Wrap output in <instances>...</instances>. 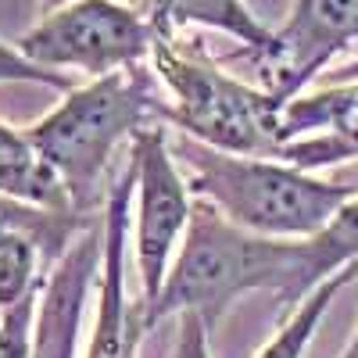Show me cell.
<instances>
[{
	"label": "cell",
	"instance_id": "6da1fadb",
	"mask_svg": "<svg viewBox=\"0 0 358 358\" xmlns=\"http://www.w3.org/2000/svg\"><path fill=\"white\" fill-rule=\"evenodd\" d=\"M297 273H301V241L248 233L233 226L219 208L194 197L190 226L169 265L162 294L151 305L140 301L143 326L151 330L169 315L197 312L215 330L236 297L251 290H273L287 319L297 308Z\"/></svg>",
	"mask_w": 358,
	"mask_h": 358
},
{
	"label": "cell",
	"instance_id": "7a4b0ae2",
	"mask_svg": "<svg viewBox=\"0 0 358 358\" xmlns=\"http://www.w3.org/2000/svg\"><path fill=\"white\" fill-rule=\"evenodd\" d=\"M155 79L143 65L90 79L69 90L50 115L22 129L25 143L62 176L79 215L97 219V208H104L111 190L104 176L118 147L133 143L147 126H169V104L158 101Z\"/></svg>",
	"mask_w": 358,
	"mask_h": 358
},
{
	"label": "cell",
	"instance_id": "3957f363",
	"mask_svg": "<svg viewBox=\"0 0 358 358\" xmlns=\"http://www.w3.org/2000/svg\"><path fill=\"white\" fill-rule=\"evenodd\" d=\"M176 162L194 197L219 208L233 226L258 236H276V241H308L322 233L358 194L351 187L322 183L280 158L226 155L190 136L179 140Z\"/></svg>",
	"mask_w": 358,
	"mask_h": 358
},
{
	"label": "cell",
	"instance_id": "277c9868",
	"mask_svg": "<svg viewBox=\"0 0 358 358\" xmlns=\"http://www.w3.org/2000/svg\"><path fill=\"white\" fill-rule=\"evenodd\" d=\"M151 62H155V76L172 94L169 126L226 155L280 158L287 143L283 140L287 101H280L262 86L233 79L212 62L183 54L172 36L155 40Z\"/></svg>",
	"mask_w": 358,
	"mask_h": 358
},
{
	"label": "cell",
	"instance_id": "5b68a950",
	"mask_svg": "<svg viewBox=\"0 0 358 358\" xmlns=\"http://www.w3.org/2000/svg\"><path fill=\"white\" fill-rule=\"evenodd\" d=\"M155 22L115 0H72L40 18L18 40V50L43 69L101 79L143 65L155 50Z\"/></svg>",
	"mask_w": 358,
	"mask_h": 358
},
{
	"label": "cell",
	"instance_id": "8992f818",
	"mask_svg": "<svg viewBox=\"0 0 358 358\" xmlns=\"http://www.w3.org/2000/svg\"><path fill=\"white\" fill-rule=\"evenodd\" d=\"M129 158L136 169V222L133 251L140 273V301L151 305L169 276L172 251L183 244L194 212V190L169 147L165 126H147L133 136Z\"/></svg>",
	"mask_w": 358,
	"mask_h": 358
},
{
	"label": "cell",
	"instance_id": "52a82bcc",
	"mask_svg": "<svg viewBox=\"0 0 358 358\" xmlns=\"http://www.w3.org/2000/svg\"><path fill=\"white\" fill-rule=\"evenodd\" d=\"M355 40L358 0H294L268 47L244 54L258 72V86L290 104Z\"/></svg>",
	"mask_w": 358,
	"mask_h": 358
},
{
	"label": "cell",
	"instance_id": "ba28073f",
	"mask_svg": "<svg viewBox=\"0 0 358 358\" xmlns=\"http://www.w3.org/2000/svg\"><path fill=\"white\" fill-rule=\"evenodd\" d=\"M136 194L133 158L111 179L108 201L101 208L104 219V262L97 290V319L86 344V358H136L140 337L147 334L140 301L126 297V248H129V197Z\"/></svg>",
	"mask_w": 358,
	"mask_h": 358
},
{
	"label": "cell",
	"instance_id": "9c48e42d",
	"mask_svg": "<svg viewBox=\"0 0 358 358\" xmlns=\"http://www.w3.org/2000/svg\"><path fill=\"white\" fill-rule=\"evenodd\" d=\"M104 262V219L90 222L72 248L50 268L40 294L36 330H33V358H76L79 326L90 301L94 280Z\"/></svg>",
	"mask_w": 358,
	"mask_h": 358
},
{
	"label": "cell",
	"instance_id": "30bf717a",
	"mask_svg": "<svg viewBox=\"0 0 358 358\" xmlns=\"http://www.w3.org/2000/svg\"><path fill=\"white\" fill-rule=\"evenodd\" d=\"M280 162L297 169H322L358 158V65L348 69V83L294 97L283 111Z\"/></svg>",
	"mask_w": 358,
	"mask_h": 358
},
{
	"label": "cell",
	"instance_id": "8fae6325",
	"mask_svg": "<svg viewBox=\"0 0 358 358\" xmlns=\"http://www.w3.org/2000/svg\"><path fill=\"white\" fill-rule=\"evenodd\" d=\"M147 18L158 36H172L179 25H204L241 40L244 50H265L273 29L262 25L244 0H147Z\"/></svg>",
	"mask_w": 358,
	"mask_h": 358
},
{
	"label": "cell",
	"instance_id": "7c38bea8",
	"mask_svg": "<svg viewBox=\"0 0 358 358\" xmlns=\"http://www.w3.org/2000/svg\"><path fill=\"white\" fill-rule=\"evenodd\" d=\"M355 262H358V194L330 219L322 233L301 241V273H297L294 301L301 305L322 280L337 276L341 268Z\"/></svg>",
	"mask_w": 358,
	"mask_h": 358
},
{
	"label": "cell",
	"instance_id": "4fadbf2b",
	"mask_svg": "<svg viewBox=\"0 0 358 358\" xmlns=\"http://www.w3.org/2000/svg\"><path fill=\"white\" fill-rule=\"evenodd\" d=\"M97 219H86L76 212H50V208H36V204H22L0 194V233H18L29 236L47 258V265L54 268L62 262V255L72 248V241Z\"/></svg>",
	"mask_w": 358,
	"mask_h": 358
},
{
	"label": "cell",
	"instance_id": "5bb4252c",
	"mask_svg": "<svg viewBox=\"0 0 358 358\" xmlns=\"http://www.w3.org/2000/svg\"><path fill=\"white\" fill-rule=\"evenodd\" d=\"M0 194L11 197V201H22V204L50 208V212H76L62 176H57L29 143L11 147V151H0Z\"/></svg>",
	"mask_w": 358,
	"mask_h": 358
},
{
	"label": "cell",
	"instance_id": "9a60e30c",
	"mask_svg": "<svg viewBox=\"0 0 358 358\" xmlns=\"http://www.w3.org/2000/svg\"><path fill=\"white\" fill-rule=\"evenodd\" d=\"M355 280H358V262L348 265V268H341L337 276L322 280V283L305 297V301L283 319L280 334L268 341L255 358H305V351H308V344H312V337H315V330H319V322L326 319V312H330V305H334V297H337L348 283H355Z\"/></svg>",
	"mask_w": 358,
	"mask_h": 358
},
{
	"label": "cell",
	"instance_id": "2e32d148",
	"mask_svg": "<svg viewBox=\"0 0 358 358\" xmlns=\"http://www.w3.org/2000/svg\"><path fill=\"white\" fill-rule=\"evenodd\" d=\"M43 276L50 265L43 251L18 233H0V312L22 305L25 297L43 290Z\"/></svg>",
	"mask_w": 358,
	"mask_h": 358
},
{
	"label": "cell",
	"instance_id": "e0dca14e",
	"mask_svg": "<svg viewBox=\"0 0 358 358\" xmlns=\"http://www.w3.org/2000/svg\"><path fill=\"white\" fill-rule=\"evenodd\" d=\"M0 83H33V86H47V90H62V94L76 90V76L29 62L18 47H11L4 40H0Z\"/></svg>",
	"mask_w": 358,
	"mask_h": 358
},
{
	"label": "cell",
	"instance_id": "ac0fdd59",
	"mask_svg": "<svg viewBox=\"0 0 358 358\" xmlns=\"http://www.w3.org/2000/svg\"><path fill=\"white\" fill-rule=\"evenodd\" d=\"M40 294L25 297L22 305H15L8 312H0V319H4V344H0V358H33V330H36Z\"/></svg>",
	"mask_w": 358,
	"mask_h": 358
},
{
	"label": "cell",
	"instance_id": "d6986e66",
	"mask_svg": "<svg viewBox=\"0 0 358 358\" xmlns=\"http://www.w3.org/2000/svg\"><path fill=\"white\" fill-rule=\"evenodd\" d=\"M208 326L197 312H183L179 315V334H176V351L172 358H212L208 351Z\"/></svg>",
	"mask_w": 358,
	"mask_h": 358
},
{
	"label": "cell",
	"instance_id": "ffe728a7",
	"mask_svg": "<svg viewBox=\"0 0 358 358\" xmlns=\"http://www.w3.org/2000/svg\"><path fill=\"white\" fill-rule=\"evenodd\" d=\"M11 147H25V133L0 122V151H11Z\"/></svg>",
	"mask_w": 358,
	"mask_h": 358
},
{
	"label": "cell",
	"instance_id": "44dd1931",
	"mask_svg": "<svg viewBox=\"0 0 358 358\" xmlns=\"http://www.w3.org/2000/svg\"><path fill=\"white\" fill-rule=\"evenodd\" d=\"M33 4H36V11H40V15H50V11H57V8L72 4V0H33Z\"/></svg>",
	"mask_w": 358,
	"mask_h": 358
},
{
	"label": "cell",
	"instance_id": "7402d4cb",
	"mask_svg": "<svg viewBox=\"0 0 358 358\" xmlns=\"http://www.w3.org/2000/svg\"><path fill=\"white\" fill-rule=\"evenodd\" d=\"M341 358H358V334L351 337V344H348V351H344Z\"/></svg>",
	"mask_w": 358,
	"mask_h": 358
}]
</instances>
